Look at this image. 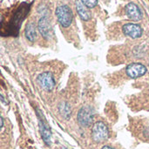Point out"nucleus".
<instances>
[{"label": "nucleus", "instance_id": "obj_1", "mask_svg": "<svg viewBox=\"0 0 149 149\" xmlns=\"http://www.w3.org/2000/svg\"><path fill=\"white\" fill-rule=\"evenodd\" d=\"M56 16L59 24L63 27H68L72 21L73 15L72 10L67 5H60L56 9Z\"/></svg>", "mask_w": 149, "mask_h": 149}, {"label": "nucleus", "instance_id": "obj_2", "mask_svg": "<svg viewBox=\"0 0 149 149\" xmlns=\"http://www.w3.org/2000/svg\"><path fill=\"white\" fill-rule=\"evenodd\" d=\"M109 136L108 128L102 121L96 122L92 128V137L96 142H102L107 140Z\"/></svg>", "mask_w": 149, "mask_h": 149}, {"label": "nucleus", "instance_id": "obj_3", "mask_svg": "<svg viewBox=\"0 0 149 149\" xmlns=\"http://www.w3.org/2000/svg\"><path fill=\"white\" fill-rule=\"evenodd\" d=\"M78 122L81 127H88L93 123V110L88 106L83 107L78 113Z\"/></svg>", "mask_w": 149, "mask_h": 149}, {"label": "nucleus", "instance_id": "obj_4", "mask_svg": "<svg viewBox=\"0 0 149 149\" xmlns=\"http://www.w3.org/2000/svg\"><path fill=\"white\" fill-rule=\"evenodd\" d=\"M38 116L39 129H40L42 139L47 146H50L52 143V133H51L50 127L48 124L46 123L45 120L44 119L43 114H39V112H38Z\"/></svg>", "mask_w": 149, "mask_h": 149}, {"label": "nucleus", "instance_id": "obj_5", "mask_svg": "<svg viewBox=\"0 0 149 149\" xmlns=\"http://www.w3.org/2000/svg\"><path fill=\"white\" fill-rule=\"evenodd\" d=\"M147 67L141 63H132L127 67V74L131 79H137L147 72Z\"/></svg>", "mask_w": 149, "mask_h": 149}, {"label": "nucleus", "instance_id": "obj_6", "mask_svg": "<svg viewBox=\"0 0 149 149\" xmlns=\"http://www.w3.org/2000/svg\"><path fill=\"white\" fill-rule=\"evenodd\" d=\"M38 82L42 88L46 91H52L55 86V80L52 74L49 72H43L38 75Z\"/></svg>", "mask_w": 149, "mask_h": 149}, {"label": "nucleus", "instance_id": "obj_7", "mask_svg": "<svg viewBox=\"0 0 149 149\" xmlns=\"http://www.w3.org/2000/svg\"><path fill=\"white\" fill-rule=\"evenodd\" d=\"M122 31L125 35L132 38H138L142 35V28L137 24H133V23H128L123 25Z\"/></svg>", "mask_w": 149, "mask_h": 149}, {"label": "nucleus", "instance_id": "obj_8", "mask_svg": "<svg viewBox=\"0 0 149 149\" xmlns=\"http://www.w3.org/2000/svg\"><path fill=\"white\" fill-rule=\"evenodd\" d=\"M38 29L40 32V34L45 38L48 39L52 37V28L50 24L49 19L47 17H42L38 23Z\"/></svg>", "mask_w": 149, "mask_h": 149}, {"label": "nucleus", "instance_id": "obj_9", "mask_svg": "<svg viewBox=\"0 0 149 149\" xmlns=\"http://www.w3.org/2000/svg\"><path fill=\"white\" fill-rule=\"evenodd\" d=\"M126 13L127 17L133 21H140L142 18V11L134 3H129L126 6Z\"/></svg>", "mask_w": 149, "mask_h": 149}, {"label": "nucleus", "instance_id": "obj_10", "mask_svg": "<svg viewBox=\"0 0 149 149\" xmlns=\"http://www.w3.org/2000/svg\"><path fill=\"white\" fill-rule=\"evenodd\" d=\"M76 10L80 18L84 21H87L91 18V13L87 10V7L82 3L81 1H76Z\"/></svg>", "mask_w": 149, "mask_h": 149}, {"label": "nucleus", "instance_id": "obj_11", "mask_svg": "<svg viewBox=\"0 0 149 149\" xmlns=\"http://www.w3.org/2000/svg\"><path fill=\"white\" fill-rule=\"evenodd\" d=\"M24 34L25 37L28 40H30L31 42H33L36 38V27L35 24L33 23H29L27 24L26 27H25V31H24Z\"/></svg>", "mask_w": 149, "mask_h": 149}, {"label": "nucleus", "instance_id": "obj_12", "mask_svg": "<svg viewBox=\"0 0 149 149\" xmlns=\"http://www.w3.org/2000/svg\"><path fill=\"white\" fill-rule=\"evenodd\" d=\"M58 110L61 113V115L64 117L65 120H69L71 117V107L68 103L66 102H62L58 106Z\"/></svg>", "mask_w": 149, "mask_h": 149}, {"label": "nucleus", "instance_id": "obj_13", "mask_svg": "<svg viewBox=\"0 0 149 149\" xmlns=\"http://www.w3.org/2000/svg\"><path fill=\"white\" fill-rule=\"evenodd\" d=\"M87 8H93L98 4V0H80Z\"/></svg>", "mask_w": 149, "mask_h": 149}, {"label": "nucleus", "instance_id": "obj_14", "mask_svg": "<svg viewBox=\"0 0 149 149\" xmlns=\"http://www.w3.org/2000/svg\"><path fill=\"white\" fill-rule=\"evenodd\" d=\"M0 120H1V128H3V119L1 117L0 118Z\"/></svg>", "mask_w": 149, "mask_h": 149}, {"label": "nucleus", "instance_id": "obj_15", "mask_svg": "<svg viewBox=\"0 0 149 149\" xmlns=\"http://www.w3.org/2000/svg\"><path fill=\"white\" fill-rule=\"evenodd\" d=\"M101 149H114V148H111V147H109V146H105V147H103Z\"/></svg>", "mask_w": 149, "mask_h": 149}, {"label": "nucleus", "instance_id": "obj_16", "mask_svg": "<svg viewBox=\"0 0 149 149\" xmlns=\"http://www.w3.org/2000/svg\"><path fill=\"white\" fill-rule=\"evenodd\" d=\"M62 149H67V148H63Z\"/></svg>", "mask_w": 149, "mask_h": 149}]
</instances>
